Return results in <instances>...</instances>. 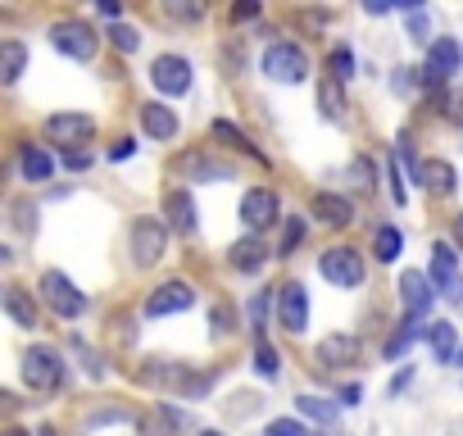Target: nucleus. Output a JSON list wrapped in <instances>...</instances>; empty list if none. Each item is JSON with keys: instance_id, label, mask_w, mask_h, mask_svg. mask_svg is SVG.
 <instances>
[{"instance_id": "1", "label": "nucleus", "mask_w": 463, "mask_h": 436, "mask_svg": "<svg viewBox=\"0 0 463 436\" xmlns=\"http://www.w3.org/2000/svg\"><path fill=\"white\" fill-rule=\"evenodd\" d=\"M318 273L332 282V287H364V278H368V269H364V255L354 251V246H332V251H323L318 255Z\"/></svg>"}, {"instance_id": "2", "label": "nucleus", "mask_w": 463, "mask_h": 436, "mask_svg": "<svg viewBox=\"0 0 463 436\" xmlns=\"http://www.w3.org/2000/svg\"><path fill=\"white\" fill-rule=\"evenodd\" d=\"M264 73L273 78V82H305L309 78V55L300 51V46H291V42H278V46H269V55H264Z\"/></svg>"}, {"instance_id": "3", "label": "nucleus", "mask_w": 463, "mask_h": 436, "mask_svg": "<svg viewBox=\"0 0 463 436\" xmlns=\"http://www.w3.org/2000/svg\"><path fill=\"white\" fill-rule=\"evenodd\" d=\"M24 382H28L33 391H55V386L64 382V359H60L51 346H33V350L24 355Z\"/></svg>"}, {"instance_id": "4", "label": "nucleus", "mask_w": 463, "mask_h": 436, "mask_svg": "<svg viewBox=\"0 0 463 436\" xmlns=\"http://www.w3.org/2000/svg\"><path fill=\"white\" fill-rule=\"evenodd\" d=\"M42 296H46V305H51L60 318H69V323L87 314V296H82L64 273H46V278H42Z\"/></svg>"}, {"instance_id": "5", "label": "nucleus", "mask_w": 463, "mask_h": 436, "mask_svg": "<svg viewBox=\"0 0 463 436\" xmlns=\"http://www.w3.org/2000/svg\"><path fill=\"white\" fill-rule=\"evenodd\" d=\"M278 218H282V209H278V195H273L269 186H255V191L241 195V223H246L255 237H260L264 228H273Z\"/></svg>"}, {"instance_id": "6", "label": "nucleus", "mask_w": 463, "mask_h": 436, "mask_svg": "<svg viewBox=\"0 0 463 436\" xmlns=\"http://www.w3.org/2000/svg\"><path fill=\"white\" fill-rule=\"evenodd\" d=\"M51 42H55V51H64V55H73V60H91V55H96V33H91L82 19H60V24L51 28Z\"/></svg>"}, {"instance_id": "7", "label": "nucleus", "mask_w": 463, "mask_h": 436, "mask_svg": "<svg viewBox=\"0 0 463 436\" xmlns=\"http://www.w3.org/2000/svg\"><path fill=\"white\" fill-rule=\"evenodd\" d=\"M458 69H463V51H458V42H454V37H436V42L427 46L422 78H427V82H449Z\"/></svg>"}, {"instance_id": "8", "label": "nucleus", "mask_w": 463, "mask_h": 436, "mask_svg": "<svg viewBox=\"0 0 463 436\" xmlns=\"http://www.w3.org/2000/svg\"><path fill=\"white\" fill-rule=\"evenodd\" d=\"M150 82H155V91H164V96H186V91H191V64H186L182 55H159V60L150 64Z\"/></svg>"}, {"instance_id": "9", "label": "nucleus", "mask_w": 463, "mask_h": 436, "mask_svg": "<svg viewBox=\"0 0 463 436\" xmlns=\"http://www.w3.org/2000/svg\"><path fill=\"white\" fill-rule=\"evenodd\" d=\"M278 323H282L291 336H300V332L309 327V296H305L300 282L278 287Z\"/></svg>"}, {"instance_id": "10", "label": "nucleus", "mask_w": 463, "mask_h": 436, "mask_svg": "<svg viewBox=\"0 0 463 436\" xmlns=\"http://www.w3.org/2000/svg\"><path fill=\"white\" fill-rule=\"evenodd\" d=\"M164 242H168V232H164L159 218H137V223H132V260L137 264L164 260Z\"/></svg>"}, {"instance_id": "11", "label": "nucleus", "mask_w": 463, "mask_h": 436, "mask_svg": "<svg viewBox=\"0 0 463 436\" xmlns=\"http://www.w3.org/2000/svg\"><path fill=\"white\" fill-rule=\"evenodd\" d=\"M191 305H195V291H191L186 282H164V287L150 291V300H146V318L182 314V309H191Z\"/></svg>"}, {"instance_id": "12", "label": "nucleus", "mask_w": 463, "mask_h": 436, "mask_svg": "<svg viewBox=\"0 0 463 436\" xmlns=\"http://www.w3.org/2000/svg\"><path fill=\"white\" fill-rule=\"evenodd\" d=\"M400 300H404V309H409L413 318H422V314L431 309V300H436L431 278L418 273V269H404V273H400Z\"/></svg>"}, {"instance_id": "13", "label": "nucleus", "mask_w": 463, "mask_h": 436, "mask_svg": "<svg viewBox=\"0 0 463 436\" xmlns=\"http://www.w3.org/2000/svg\"><path fill=\"white\" fill-rule=\"evenodd\" d=\"M46 137L51 141H64V146H82L96 137V123L87 114H51L46 118Z\"/></svg>"}, {"instance_id": "14", "label": "nucleus", "mask_w": 463, "mask_h": 436, "mask_svg": "<svg viewBox=\"0 0 463 436\" xmlns=\"http://www.w3.org/2000/svg\"><path fill=\"white\" fill-rule=\"evenodd\" d=\"M137 118H141V132H146L150 141H173V137H177V114H173L168 105H159V100H146Z\"/></svg>"}, {"instance_id": "15", "label": "nucleus", "mask_w": 463, "mask_h": 436, "mask_svg": "<svg viewBox=\"0 0 463 436\" xmlns=\"http://www.w3.org/2000/svg\"><path fill=\"white\" fill-rule=\"evenodd\" d=\"M314 218H318V223H327V228H345L350 218H354V204H350L345 195L318 191V195H314Z\"/></svg>"}, {"instance_id": "16", "label": "nucleus", "mask_w": 463, "mask_h": 436, "mask_svg": "<svg viewBox=\"0 0 463 436\" xmlns=\"http://www.w3.org/2000/svg\"><path fill=\"white\" fill-rule=\"evenodd\" d=\"M227 260H232V269H237V273H260L269 264V251H264L260 237H241V242H232Z\"/></svg>"}, {"instance_id": "17", "label": "nucleus", "mask_w": 463, "mask_h": 436, "mask_svg": "<svg viewBox=\"0 0 463 436\" xmlns=\"http://www.w3.org/2000/svg\"><path fill=\"white\" fill-rule=\"evenodd\" d=\"M427 278H431V287L445 291V296L458 287V260H454L449 246H431V269H427Z\"/></svg>"}, {"instance_id": "18", "label": "nucleus", "mask_w": 463, "mask_h": 436, "mask_svg": "<svg viewBox=\"0 0 463 436\" xmlns=\"http://www.w3.org/2000/svg\"><path fill=\"white\" fill-rule=\"evenodd\" d=\"M19 173H24V182H51L55 159L46 155V146H24L19 150Z\"/></svg>"}, {"instance_id": "19", "label": "nucleus", "mask_w": 463, "mask_h": 436, "mask_svg": "<svg viewBox=\"0 0 463 436\" xmlns=\"http://www.w3.org/2000/svg\"><path fill=\"white\" fill-rule=\"evenodd\" d=\"M318 359H323L327 368H345V364L359 359V341L345 336V332H336V336H327V341L318 346Z\"/></svg>"}, {"instance_id": "20", "label": "nucleus", "mask_w": 463, "mask_h": 436, "mask_svg": "<svg viewBox=\"0 0 463 436\" xmlns=\"http://www.w3.org/2000/svg\"><path fill=\"white\" fill-rule=\"evenodd\" d=\"M164 209H168V223H173L182 237L195 232V204H191L186 191H168V195H164Z\"/></svg>"}, {"instance_id": "21", "label": "nucleus", "mask_w": 463, "mask_h": 436, "mask_svg": "<svg viewBox=\"0 0 463 436\" xmlns=\"http://www.w3.org/2000/svg\"><path fill=\"white\" fill-rule=\"evenodd\" d=\"M318 105H323V118H332V123L345 118V91H341V78L323 73V82H318Z\"/></svg>"}, {"instance_id": "22", "label": "nucleus", "mask_w": 463, "mask_h": 436, "mask_svg": "<svg viewBox=\"0 0 463 436\" xmlns=\"http://www.w3.org/2000/svg\"><path fill=\"white\" fill-rule=\"evenodd\" d=\"M418 182H422L427 191H436V195H449V191H454V168H449L445 159H427V164L418 168Z\"/></svg>"}, {"instance_id": "23", "label": "nucleus", "mask_w": 463, "mask_h": 436, "mask_svg": "<svg viewBox=\"0 0 463 436\" xmlns=\"http://www.w3.org/2000/svg\"><path fill=\"white\" fill-rule=\"evenodd\" d=\"M5 314H10L19 327H37V305L28 300L24 287H5Z\"/></svg>"}, {"instance_id": "24", "label": "nucleus", "mask_w": 463, "mask_h": 436, "mask_svg": "<svg viewBox=\"0 0 463 436\" xmlns=\"http://www.w3.org/2000/svg\"><path fill=\"white\" fill-rule=\"evenodd\" d=\"M400 251H404V237H400V228H377V237H373V255L382 260V264H395L400 260Z\"/></svg>"}, {"instance_id": "25", "label": "nucleus", "mask_w": 463, "mask_h": 436, "mask_svg": "<svg viewBox=\"0 0 463 436\" xmlns=\"http://www.w3.org/2000/svg\"><path fill=\"white\" fill-rule=\"evenodd\" d=\"M427 346H431V355H436L440 364H449V359H454V323H445V318L431 323V327H427Z\"/></svg>"}, {"instance_id": "26", "label": "nucleus", "mask_w": 463, "mask_h": 436, "mask_svg": "<svg viewBox=\"0 0 463 436\" xmlns=\"http://www.w3.org/2000/svg\"><path fill=\"white\" fill-rule=\"evenodd\" d=\"M24 60H28L24 42H5V46H0V82H19Z\"/></svg>"}, {"instance_id": "27", "label": "nucleus", "mask_w": 463, "mask_h": 436, "mask_svg": "<svg viewBox=\"0 0 463 436\" xmlns=\"http://www.w3.org/2000/svg\"><path fill=\"white\" fill-rule=\"evenodd\" d=\"M182 168H186V177H195V182H200V177H232V164H222V159H200V155H191Z\"/></svg>"}, {"instance_id": "28", "label": "nucleus", "mask_w": 463, "mask_h": 436, "mask_svg": "<svg viewBox=\"0 0 463 436\" xmlns=\"http://www.w3.org/2000/svg\"><path fill=\"white\" fill-rule=\"evenodd\" d=\"M209 132H213V137H218V141H227V146H237V150H241V155H260V150H255V141H250V137H246V132H241V128H232V123H227V118H218V123H213V128H209Z\"/></svg>"}, {"instance_id": "29", "label": "nucleus", "mask_w": 463, "mask_h": 436, "mask_svg": "<svg viewBox=\"0 0 463 436\" xmlns=\"http://www.w3.org/2000/svg\"><path fill=\"white\" fill-rule=\"evenodd\" d=\"M413 341H418V323L409 318V323H400V327L391 332V341H386V359H400V355H404Z\"/></svg>"}, {"instance_id": "30", "label": "nucleus", "mask_w": 463, "mask_h": 436, "mask_svg": "<svg viewBox=\"0 0 463 436\" xmlns=\"http://www.w3.org/2000/svg\"><path fill=\"white\" fill-rule=\"evenodd\" d=\"M296 404H300V413H309V418H323V422L336 418V404H327V400H318V395H300Z\"/></svg>"}, {"instance_id": "31", "label": "nucleus", "mask_w": 463, "mask_h": 436, "mask_svg": "<svg viewBox=\"0 0 463 436\" xmlns=\"http://www.w3.org/2000/svg\"><path fill=\"white\" fill-rule=\"evenodd\" d=\"M246 314H250V327H255V336H260V332H264V318H269V291H255L250 305H246Z\"/></svg>"}, {"instance_id": "32", "label": "nucleus", "mask_w": 463, "mask_h": 436, "mask_svg": "<svg viewBox=\"0 0 463 436\" xmlns=\"http://www.w3.org/2000/svg\"><path fill=\"white\" fill-rule=\"evenodd\" d=\"M255 368H260L264 377H278V368H282V364H278V350H273L269 341H260V346H255Z\"/></svg>"}, {"instance_id": "33", "label": "nucleus", "mask_w": 463, "mask_h": 436, "mask_svg": "<svg viewBox=\"0 0 463 436\" xmlns=\"http://www.w3.org/2000/svg\"><path fill=\"white\" fill-rule=\"evenodd\" d=\"M332 78H341V82H345V78H354V55H350L345 46H336V51H332Z\"/></svg>"}, {"instance_id": "34", "label": "nucleus", "mask_w": 463, "mask_h": 436, "mask_svg": "<svg viewBox=\"0 0 463 436\" xmlns=\"http://www.w3.org/2000/svg\"><path fill=\"white\" fill-rule=\"evenodd\" d=\"M305 242V218H291V223H287V232H282V255L291 260V251Z\"/></svg>"}, {"instance_id": "35", "label": "nucleus", "mask_w": 463, "mask_h": 436, "mask_svg": "<svg viewBox=\"0 0 463 436\" xmlns=\"http://www.w3.org/2000/svg\"><path fill=\"white\" fill-rule=\"evenodd\" d=\"M269 436H309V431H305V422H296V418H273V422H269Z\"/></svg>"}, {"instance_id": "36", "label": "nucleus", "mask_w": 463, "mask_h": 436, "mask_svg": "<svg viewBox=\"0 0 463 436\" xmlns=\"http://www.w3.org/2000/svg\"><path fill=\"white\" fill-rule=\"evenodd\" d=\"M109 42H114L123 55H132V51H137V33H132V28H123V24H118V28H109Z\"/></svg>"}, {"instance_id": "37", "label": "nucleus", "mask_w": 463, "mask_h": 436, "mask_svg": "<svg viewBox=\"0 0 463 436\" xmlns=\"http://www.w3.org/2000/svg\"><path fill=\"white\" fill-rule=\"evenodd\" d=\"M391 195H395V204H404V200H409V191H404V182H400V155L391 159Z\"/></svg>"}, {"instance_id": "38", "label": "nucleus", "mask_w": 463, "mask_h": 436, "mask_svg": "<svg viewBox=\"0 0 463 436\" xmlns=\"http://www.w3.org/2000/svg\"><path fill=\"white\" fill-rule=\"evenodd\" d=\"M209 318H213V332H232V309L227 305H213Z\"/></svg>"}, {"instance_id": "39", "label": "nucleus", "mask_w": 463, "mask_h": 436, "mask_svg": "<svg viewBox=\"0 0 463 436\" xmlns=\"http://www.w3.org/2000/svg\"><path fill=\"white\" fill-rule=\"evenodd\" d=\"M391 87H395V91H413V69H395Z\"/></svg>"}, {"instance_id": "40", "label": "nucleus", "mask_w": 463, "mask_h": 436, "mask_svg": "<svg viewBox=\"0 0 463 436\" xmlns=\"http://www.w3.org/2000/svg\"><path fill=\"white\" fill-rule=\"evenodd\" d=\"M409 37H413V42H427V19H422V14L409 19Z\"/></svg>"}, {"instance_id": "41", "label": "nucleus", "mask_w": 463, "mask_h": 436, "mask_svg": "<svg viewBox=\"0 0 463 436\" xmlns=\"http://www.w3.org/2000/svg\"><path fill=\"white\" fill-rule=\"evenodd\" d=\"M64 164H69V168H87V164H91V155H87V150H69V155H64Z\"/></svg>"}, {"instance_id": "42", "label": "nucleus", "mask_w": 463, "mask_h": 436, "mask_svg": "<svg viewBox=\"0 0 463 436\" xmlns=\"http://www.w3.org/2000/svg\"><path fill=\"white\" fill-rule=\"evenodd\" d=\"M232 19H237V24H241V19H260V5H250V0H246V5L232 10Z\"/></svg>"}, {"instance_id": "43", "label": "nucleus", "mask_w": 463, "mask_h": 436, "mask_svg": "<svg viewBox=\"0 0 463 436\" xmlns=\"http://www.w3.org/2000/svg\"><path fill=\"white\" fill-rule=\"evenodd\" d=\"M132 150H137V141H118V146H114V150H109V159H128V155H132Z\"/></svg>"}, {"instance_id": "44", "label": "nucleus", "mask_w": 463, "mask_h": 436, "mask_svg": "<svg viewBox=\"0 0 463 436\" xmlns=\"http://www.w3.org/2000/svg\"><path fill=\"white\" fill-rule=\"evenodd\" d=\"M100 14H105V19H118V14H123L118 0H100Z\"/></svg>"}, {"instance_id": "45", "label": "nucleus", "mask_w": 463, "mask_h": 436, "mask_svg": "<svg viewBox=\"0 0 463 436\" xmlns=\"http://www.w3.org/2000/svg\"><path fill=\"white\" fill-rule=\"evenodd\" d=\"M341 404H359V386H345L341 391Z\"/></svg>"}, {"instance_id": "46", "label": "nucleus", "mask_w": 463, "mask_h": 436, "mask_svg": "<svg viewBox=\"0 0 463 436\" xmlns=\"http://www.w3.org/2000/svg\"><path fill=\"white\" fill-rule=\"evenodd\" d=\"M454 242H458V246H463V213H458V218H454Z\"/></svg>"}, {"instance_id": "47", "label": "nucleus", "mask_w": 463, "mask_h": 436, "mask_svg": "<svg viewBox=\"0 0 463 436\" xmlns=\"http://www.w3.org/2000/svg\"><path fill=\"white\" fill-rule=\"evenodd\" d=\"M42 436H60V431H55V427H42Z\"/></svg>"}, {"instance_id": "48", "label": "nucleus", "mask_w": 463, "mask_h": 436, "mask_svg": "<svg viewBox=\"0 0 463 436\" xmlns=\"http://www.w3.org/2000/svg\"><path fill=\"white\" fill-rule=\"evenodd\" d=\"M200 436H222V431H200Z\"/></svg>"}, {"instance_id": "49", "label": "nucleus", "mask_w": 463, "mask_h": 436, "mask_svg": "<svg viewBox=\"0 0 463 436\" xmlns=\"http://www.w3.org/2000/svg\"><path fill=\"white\" fill-rule=\"evenodd\" d=\"M10 436H24V431H10Z\"/></svg>"}, {"instance_id": "50", "label": "nucleus", "mask_w": 463, "mask_h": 436, "mask_svg": "<svg viewBox=\"0 0 463 436\" xmlns=\"http://www.w3.org/2000/svg\"><path fill=\"white\" fill-rule=\"evenodd\" d=\"M458 364H463V350H458Z\"/></svg>"}]
</instances>
